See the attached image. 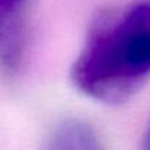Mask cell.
<instances>
[{"mask_svg": "<svg viewBox=\"0 0 150 150\" xmlns=\"http://www.w3.org/2000/svg\"><path fill=\"white\" fill-rule=\"evenodd\" d=\"M86 96L119 103L150 78V0L109 8L91 21L71 71Z\"/></svg>", "mask_w": 150, "mask_h": 150, "instance_id": "obj_1", "label": "cell"}, {"mask_svg": "<svg viewBox=\"0 0 150 150\" xmlns=\"http://www.w3.org/2000/svg\"><path fill=\"white\" fill-rule=\"evenodd\" d=\"M31 0H0V65L15 71L27 46L25 13Z\"/></svg>", "mask_w": 150, "mask_h": 150, "instance_id": "obj_2", "label": "cell"}, {"mask_svg": "<svg viewBox=\"0 0 150 150\" xmlns=\"http://www.w3.org/2000/svg\"><path fill=\"white\" fill-rule=\"evenodd\" d=\"M46 147L52 150H97L102 149V143L94 128L84 121L66 119L52 129Z\"/></svg>", "mask_w": 150, "mask_h": 150, "instance_id": "obj_3", "label": "cell"}, {"mask_svg": "<svg viewBox=\"0 0 150 150\" xmlns=\"http://www.w3.org/2000/svg\"><path fill=\"white\" fill-rule=\"evenodd\" d=\"M143 149H147L150 150V124L144 132V137H143Z\"/></svg>", "mask_w": 150, "mask_h": 150, "instance_id": "obj_4", "label": "cell"}]
</instances>
